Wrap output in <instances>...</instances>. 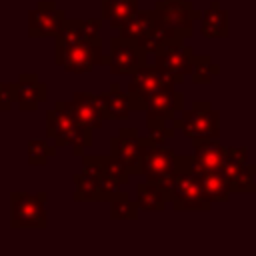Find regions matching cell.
Returning <instances> with one entry per match:
<instances>
[{
    "label": "cell",
    "mask_w": 256,
    "mask_h": 256,
    "mask_svg": "<svg viewBox=\"0 0 256 256\" xmlns=\"http://www.w3.org/2000/svg\"><path fill=\"white\" fill-rule=\"evenodd\" d=\"M182 82H184V76L162 72L154 64L146 62L144 66H140L138 70H134L130 74V82H128V94L132 98L134 112H142L148 96L154 90H158L160 86H164V84H182Z\"/></svg>",
    "instance_id": "obj_7"
},
{
    "label": "cell",
    "mask_w": 256,
    "mask_h": 256,
    "mask_svg": "<svg viewBox=\"0 0 256 256\" xmlns=\"http://www.w3.org/2000/svg\"><path fill=\"white\" fill-rule=\"evenodd\" d=\"M172 128L182 130L190 140L194 138H220V112L208 100H196L190 108H182L178 118H172Z\"/></svg>",
    "instance_id": "obj_3"
},
{
    "label": "cell",
    "mask_w": 256,
    "mask_h": 256,
    "mask_svg": "<svg viewBox=\"0 0 256 256\" xmlns=\"http://www.w3.org/2000/svg\"><path fill=\"white\" fill-rule=\"evenodd\" d=\"M46 136L56 148L72 146L74 156H82L92 146V130L74 118L70 100H58L52 110H46Z\"/></svg>",
    "instance_id": "obj_2"
},
{
    "label": "cell",
    "mask_w": 256,
    "mask_h": 256,
    "mask_svg": "<svg viewBox=\"0 0 256 256\" xmlns=\"http://www.w3.org/2000/svg\"><path fill=\"white\" fill-rule=\"evenodd\" d=\"M66 20V12L56 6L54 0H40L34 10L28 12V36L30 38H54Z\"/></svg>",
    "instance_id": "obj_13"
},
{
    "label": "cell",
    "mask_w": 256,
    "mask_h": 256,
    "mask_svg": "<svg viewBox=\"0 0 256 256\" xmlns=\"http://www.w3.org/2000/svg\"><path fill=\"white\" fill-rule=\"evenodd\" d=\"M146 128H148V136L146 138L150 142H156V144H164L166 140H170L176 134L174 128H166V122L164 124H146Z\"/></svg>",
    "instance_id": "obj_31"
},
{
    "label": "cell",
    "mask_w": 256,
    "mask_h": 256,
    "mask_svg": "<svg viewBox=\"0 0 256 256\" xmlns=\"http://www.w3.org/2000/svg\"><path fill=\"white\" fill-rule=\"evenodd\" d=\"M200 164L192 154H176V170L174 174L162 182V190L166 196V202L172 204L176 212H186V210H196V212H206L210 210L212 202L208 200L200 176H198Z\"/></svg>",
    "instance_id": "obj_1"
},
{
    "label": "cell",
    "mask_w": 256,
    "mask_h": 256,
    "mask_svg": "<svg viewBox=\"0 0 256 256\" xmlns=\"http://www.w3.org/2000/svg\"><path fill=\"white\" fill-rule=\"evenodd\" d=\"M48 226L46 216V192H12L10 194V228L14 230H44Z\"/></svg>",
    "instance_id": "obj_4"
},
{
    "label": "cell",
    "mask_w": 256,
    "mask_h": 256,
    "mask_svg": "<svg viewBox=\"0 0 256 256\" xmlns=\"http://www.w3.org/2000/svg\"><path fill=\"white\" fill-rule=\"evenodd\" d=\"M218 170L226 178L232 194L256 192V166L248 162L246 146H226L224 158Z\"/></svg>",
    "instance_id": "obj_5"
},
{
    "label": "cell",
    "mask_w": 256,
    "mask_h": 256,
    "mask_svg": "<svg viewBox=\"0 0 256 256\" xmlns=\"http://www.w3.org/2000/svg\"><path fill=\"white\" fill-rule=\"evenodd\" d=\"M136 8L138 0H100V18L108 20L110 28L116 30Z\"/></svg>",
    "instance_id": "obj_27"
},
{
    "label": "cell",
    "mask_w": 256,
    "mask_h": 256,
    "mask_svg": "<svg viewBox=\"0 0 256 256\" xmlns=\"http://www.w3.org/2000/svg\"><path fill=\"white\" fill-rule=\"evenodd\" d=\"M82 170L74 174V202H98V158L96 154H82Z\"/></svg>",
    "instance_id": "obj_18"
},
{
    "label": "cell",
    "mask_w": 256,
    "mask_h": 256,
    "mask_svg": "<svg viewBox=\"0 0 256 256\" xmlns=\"http://www.w3.org/2000/svg\"><path fill=\"white\" fill-rule=\"evenodd\" d=\"M192 156L196 158V162L202 168H210V170H218L224 158V150L226 146L218 142V138H194L192 140Z\"/></svg>",
    "instance_id": "obj_23"
},
{
    "label": "cell",
    "mask_w": 256,
    "mask_h": 256,
    "mask_svg": "<svg viewBox=\"0 0 256 256\" xmlns=\"http://www.w3.org/2000/svg\"><path fill=\"white\" fill-rule=\"evenodd\" d=\"M182 108L184 94L176 90V84H164L148 96L142 112L146 116V124H164L172 120Z\"/></svg>",
    "instance_id": "obj_10"
},
{
    "label": "cell",
    "mask_w": 256,
    "mask_h": 256,
    "mask_svg": "<svg viewBox=\"0 0 256 256\" xmlns=\"http://www.w3.org/2000/svg\"><path fill=\"white\" fill-rule=\"evenodd\" d=\"M142 160H140V174L144 180L152 182H166L174 170H176V152L170 146L150 142L148 138H142Z\"/></svg>",
    "instance_id": "obj_9"
},
{
    "label": "cell",
    "mask_w": 256,
    "mask_h": 256,
    "mask_svg": "<svg viewBox=\"0 0 256 256\" xmlns=\"http://www.w3.org/2000/svg\"><path fill=\"white\" fill-rule=\"evenodd\" d=\"M72 114L74 118L90 128V130H100L104 124V114H102V106L98 102V96L92 92H74L72 94Z\"/></svg>",
    "instance_id": "obj_20"
},
{
    "label": "cell",
    "mask_w": 256,
    "mask_h": 256,
    "mask_svg": "<svg viewBox=\"0 0 256 256\" xmlns=\"http://www.w3.org/2000/svg\"><path fill=\"white\" fill-rule=\"evenodd\" d=\"M200 32L206 38H228L230 36V22H228V10L220 6L218 0H212L208 8L200 14Z\"/></svg>",
    "instance_id": "obj_21"
},
{
    "label": "cell",
    "mask_w": 256,
    "mask_h": 256,
    "mask_svg": "<svg viewBox=\"0 0 256 256\" xmlns=\"http://www.w3.org/2000/svg\"><path fill=\"white\" fill-rule=\"evenodd\" d=\"M14 104V86L12 82H0V110H10Z\"/></svg>",
    "instance_id": "obj_32"
},
{
    "label": "cell",
    "mask_w": 256,
    "mask_h": 256,
    "mask_svg": "<svg viewBox=\"0 0 256 256\" xmlns=\"http://www.w3.org/2000/svg\"><path fill=\"white\" fill-rule=\"evenodd\" d=\"M102 58H104L102 42H74V44L56 42V50H54L56 66L64 68L70 74H88L102 64Z\"/></svg>",
    "instance_id": "obj_6"
},
{
    "label": "cell",
    "mask_w": 256,
    "mask_h": 256,
    "mask_svg": "<svg viewBox=\"0 0 256 256\" xmlns=\"http://www.w3.org/2000/svg\"><path fill=\"white\" fill-rule=\"evenodd\" d=\"M134 202H136L138 210H146V212H162L168 204L162 186L158 182H152V180L138 182Z\"/></svg>",
    "instance_id": "obj_24"
},
{
    "label": "cell",
    "mask_w": 256,
    "mask_h": 256,
    "mask_svg": "<svg viewBox=\"0 0 256 256\" xmlns=\"http://www.w3.org/2000/svg\"><path fill=\"white\" fill-rule=\"evenodd\" d=\"M102 18H66L54 36L58 44H74V42H102L100 38Z\"/></svg>",
    "instance_id": "obj_17"
},
{
    "label": "cell",
    "mask_w": 256,
    "mask_h": 256,
    "mask_svg": "<svg viewBox=\"0 0 256 256\" xmlns=\"http://www.w3.org/2000/svg\"><path fill=\"white\" fill-rule=\"evenodd\" d=\"M14 100L22 112H34L38 104L46 102L48 88L36 72H22L14 82Z\"/></svg>",
    "instance_id": "obj_16"
},
{
    "label": "cell",
    "mask_w": 256,
    "mask_h": 256,
    "mask_svg": "<svg viewBox=\"0 0 256 256\" xmlns=\"http://www.w3.org/2000/svg\"><path fill=\"white\" fill-rule=\"evenodd\" d=\"M198 176H200V182H202V188L208 196V200L214 204V202H228L232 192H230V186L226 182V178L222 176L220 170H210V168H198Z\"/></svg>",
    "instance_id": "obj_25"
},
{
    "label": "cell",
    "mask_w": 256,
    "mask_h": 256,
    "mask_svg": "<svg viewBox=\"0 0 256 256\" xmlns=\"http://www.w3.org/2000/svg\"><path fill=\"white\" fill-rule=\"evenodd\" d=\"M172 40H188V36L182 34V32H178V30H174V28H170L164 20H160V18L156 16V18L152 20L150 28L136 40V44H138L142 50H146V52L150 54V52H154L156 48H160L162 44L172 42Z\"/></svg>",
    "instance_id": "obj_22"
},
{
    "label": "cell",
    "mask_w": 256,
    "mask_h": 256,
    "mask_svg": "<svg viewBox=\"0 0 256 256\" xmlns=\"http://www.w3.org/2000/svg\"><path fill=\"white\" fill-rule=\"evenodd\" d=\"M156 18V12H154V8L152 10H134L118 28H116V32H118V36L120 38H128V40H138L148 28H150V24H152V20Z\"/></svg>",
    "instance_id": "obj_26"
},
{
    "label": "cell",
    "mask_w": 256,
    "mask_h": 256,
    "mask_svg": "<svg viewBox=\"0 0 256 256\" xmlns=\"http://www.w3.org/2000/svg\"><path fill=\"white\" fill-rule=\"evenodd\" d=\"M154 66L168 74L190 76L194 66V50L184 44V40H172L156 48L154 52Z\"/></svg>",
    "instance_id": "obj_11"
},
{
    "label": "cell",
    "mask_w": 256,
    "mask_h": 256,
    "mask_svg": "<svg viewBox=\"0 0 256 256\" xmlns=\"http://www.w3.org/2000/svg\"><path fill=\"white\" fill-rule=\"evenodd\" d=\"M98 158V202H108L130 182L126 168L110 154H96Z\"/></svg>",
    "instance_id": "obj_15"
},
{
    "label": "cell",
    "mask_w": 256,
    "mask_h": 256,
    "mask_svg": "<svg viewBox=\"0 0 256 256\" xmlns=\"http://www.w3.org/2000/svg\"><path fill=\"white\" fill-rule=\"evenodd\" d=\"M96 96L102 106L104 120H128L130 114L134 112L130 94L124 92L118 82H112L106 92H100Z\"/></svg>",
    "instance_id": "obj_19"
},
{
    "label": "cell",
    "mask_w": 256,
    "mask_h": 256,
    "mask_svg": "<svg viewBox=\"0 0 256 256\" xmlns=\"http://www.w3.org/2000/svg\"><path fill=\"white\" fill-rule=\"evenodd\" d=\"M148 60V52L142 50L134 40L120 38L118 34L110 38V54L102 58V64L108 66L110 74L130 76L134 70L144 66Z\"/></svg>",
    "instance_id": "obj_8"
},
{
    "label": "cell",
    "mask_w": 256,
    "mask_h": 256,
    "mask_svg": "<svg viewBox=\"0 0 256 256\" xmlns=\"http://www.w3.org/2000/svg\"><path fill=\"white\" fill-rule=\"evenodd\" d=\"M56 156V146L48 144V140H30L28 142V164L44 166L48 158Z\"/></svg>",
    "instance_id": "obj_30"
},
{
    "label": "cell",
    "mask_w": 256,
    "mask_h": 256,
    "mask_svg": "<svg viewBox=\"0 0 256 256\" xmlns=\"http://www.w3.org/2000/svg\"><path fill=\"white\" fill-rule=\"evenodd\" d=\"M220 74V68L212 64V58L208 54H194V66H192V82L194 84H210L214 76Z\"/></svg>",
    "instance_id": "obj_29"
},
{
    "label": "cell",
    "mask_w": 256,
    "mask_h": 256,
    "mask_svg": "<svg viewBox=\"0 0 256 256\" xmlns=\"http://www.w3.org/2000/svg\"><path fill=\"white\" fill-rule=\"evenodd\" d=\"M154 12L170 28L186 34L188 38L194 34V20H198L202 14L188 0H158L154 4Z\"/></svg>",
    "instance_id": "obj_14"
},
{
    "label": "cell",
    "mask_w": 256,
    "mask_h": 256,
    "mask_svg": "<svg viewBox=\"0 0 256 256\" xmlns=\"http://www.w3.org/2000/svg\"><path fill=\"white\" fill-rule=\"evenodd\" d=\"M144 142L138 136L136 128H122L116 136L110 138V156L116 158L130 176L140 174Z\"/></svg>",
    "instance_id": "obj_12"
},
{
    "label": "cell",
    "mask_w": 256,
    "mask_h": 256,
    "mask_svg": "<svg viewBox=\"0 0 256 256\" xmlns=\"http://www.w3.org/2000/svg\"><path fill=\"white\" fill-rule=\"evenodd\" d=\"M108 204H110V218L112 220H136L138 218V206H136V202L134 200H130L128 198V194L126 192H118L116 196H112L110 200H108Z\"/></svg>",
    "instance_id": "obj_28"
}]
</instances>
